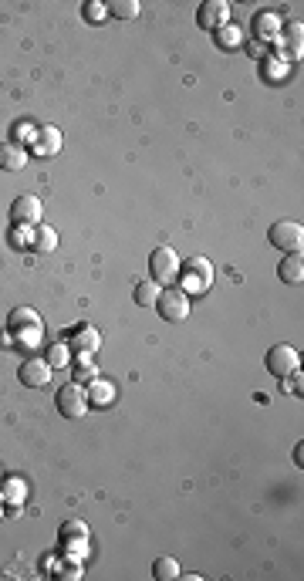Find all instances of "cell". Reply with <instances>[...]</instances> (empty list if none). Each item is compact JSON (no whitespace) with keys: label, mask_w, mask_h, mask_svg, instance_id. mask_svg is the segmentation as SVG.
<instances>
[{"label":"cell","mask_w":304,"mask_h":581,"mask_svg":"<svg viewBox=\"0 0 304 581\" xmlns=\"http://www.w3.org/2000/svg\"><path fill=\"white\" fill-rule=\"evenodd\" d=\"M149 274L152 281L163 288V284H173L176 277H180V257H176V250L173 247H156L149 254Z\"/></svg>","instance_id":"6da1fadb"},{"label":"cell","mask_w":304,"mask_h":581,"mask_svg":"<svg viewBox=\"0 0 304 581\" xmlns=\"http://www.w3.org/2000/svg\"><path fill=\"white\" fill-rule=\"evenodd\" d=\"M182 274V290L189 294H206L213 284V264L206 257H189L186 267H180Z\"/></svg>","instance_id":"7a4b0ae2"},{"label":"cell","mask_w":304,"mask_h":581,"mask_svg":"<svg viewBox=\"0 0 304 581\" xmlns=\"http://www.w3.org/2000/svg\"><path fill=\"white\" fill-rule=\"evenodd\" d=\"M156 307H159V315H163L166 322L180 324V322L189 318V294H186L182 288H166V290H159Z\"/></svg>","instance_id":"3957f363"},{"label":"cell","mask_w":304,"mask_h":581,"mask_svg":"<svg viewBox=\"0 0 304 581\" xmlns=\"http://www.w3.org/2000/svg\"><path fill=\"white\" fill-rule=\"evenodd\" d=\"M58 413L64 419H81V416L88 413V392L81 389V382H68L58 389Z\"/></svg>","instance_id":"277c9868"},{"label":"cell","mask_w":304,"mask_h":581,"mask_svg":"<svg viewBox=\"0 0 304 581\" xmlns=\"http://www.w3.org/2000/svg\"><path fill=\"white\" fill-rule=\"evenodd\" d=\"M267 237H271L274 247H281V250H288V254H298L304 244V227L298 220H277V223H271Z\"/></svg>","instance_id":"5b68a950"},{"label":"cell","mask_w":304,"mask_h":581,"mask_svg":"<svg viewBox=\"0 0 304 581\" xmlns=\"http://www.w3.org/2000/svg\"><path fill=\"white\" fill-rule=\"evenodd\" d=\"M264 362H267V372H271V375H277V379H288V375H294V372L301 368V355L294 352L291 345H274Z\"/></svg>","instance_id":"8992f818"},{"label":"cell","mask_w":304,"mask_h":581,"mask_svg":"<svg viewBox=\"0 0 304 581\" xmlns=\"http://www.w3.org/2000/svg\"><path fill=\"white\" fill-rule=\"evenodd\" d=\"M197 20L199 28H206V31H220V28H227L230 24V4L227 0H203L197 11Z\"/></svg>","instance_id":"52a82bcc"},{"label":"cell","mask_w":304,"mask_h":581,"mask_svg":"<svg viewBox=\"0 0 304 581\" xmlns=\"http://www.w3.org/2000/svg\"><path fill=\"white\" fill-rule=\"evenodd\" d=\"M301 41H304V24L301 20H291L288 28H284V37L274 41V45L281 47V51H277V61L288 64L291 58H301Z\"/></svg>","instance_id":"ba28073f"},{"label":"cell","mask_w":304,"mask_h":581,"mask_svg":"<svg viewBox=\"0 0 304 581\" xmlns=\"http://www.w3.org/2000/svg\"><path fill=\"white\" fill-rule=\"evenodd\" d=\"M41 199L37 196H30V193H24V196H17L14 203H11V216H14V223H24V227H34L37 220H41Z\"/></svg>","instance_id":"9c48e42d"},{"label":"cell","mask_w":304,"mask_h":581,"mask_svg":"<svg viewBox=\"0 0 304 581\" xmlns=\"http://www.w3.org/2000/svg\"><path fill=\"white\" fill-rule=\"evenodd\" d=\"M30 153L41 155V159H51V155L61 153V129L54 125H45V129H37V136L30 142Z\"/></svg>","instance_id":"30bf717a"},{"label":"cell","mask_w":304,"mask_h":581,"mask_svg":"<svg viewBox=\"0 0 304 581\" xmlns=\"http://www.w3.org/2000/svg\"><path fill=\"white\" fill-rule=\"evenodd\" d=\"M17 375H21V382L28 389H41V385L51 382V365H47V358H28Z\"/></svg>","instance_id":"8fae6325"},{"label":"cell","mask_w":304,"mask_h":581,"mask_svg":"<svg viewBox=\"0 0 304 581\" xmlns=\"http://www.w3.org/2000/svg\"><path fill=\"white\" fill-rule=\"evenodd\" d=\"M254 31H257V41H277L281 37V17L271 14V11H264V14L254 17Z\"/></svg>","instance_id":"7c38bea8"},{"label":"cell","mask_w":304,"mask_h":581,"mask_svg":"<svg viewBox=\"0 0 304 581\" xmlns=\"http://www.w3.org/2000/svg\"><path fill=\"white\" fill-rule=\"evenodd\" d=\"M85 392H88V406H98V409H105V406L115 402V385L105 382V379H91Z\"/></svg>","instance_id":"4fadbf2b"},{"label":"cell","mask_w":304,"mask_h":581,"mask_svg":"<svg viewBox=\"0 0 304 581\" xmlns=\"http://www.w3.org/2000/svg\"><path fill=\"white\" fill-rule=\"evenodd\" d=\"M277 274L284 284H301L304 281V260H301V250L298 254H288V257L277 264Z\"/></svg>","instance_id":"5bb4252c"},{"label":"cell","mask_w":304,"mask_h":581,"mask_svg":"<svg viewBox=\"0 0 304 581\" xmlns=\"http://www.w3.org/2000/svg\"><path fill=\"white\" fill-rule=\"evenodd\" d=\"M24 166H28V149H24V146H17V142L0 146V169L17 172V169H24Z\"/></svg>","instance_id":"9a60e30c"},{"label":"cell","mask_w":304,"mask_h":581,"mask_svg":"<svg viewBox=\"0 0 304 581\" xmlns=\"http://www.w3.org/2000/svg\"><path fill=\"white\" fill-rule=\"evenodd\" d=\"M71 345H75L78 352L95 355V352H98V345H102V338H98V331H95L91 324H78L75 335H71Z\"/></svg>","instance_id":"2e32d148"},{"label":"cell","mask_w":304,"mask_h":581,"mask_svg":"<svg viewBox=\"0 0 304 581\" xmlns=\"http://www.w3.org/2000/svg\"><path fill=\"white\" fill-rule=\"evenodd\" d=\"M152 578H156V581H176V578H180V561H176V558H169V554L156 558V561H152Z\"/></svg>","instance_id":"e0dca14e"},{"label":"cell","mask_w":304,"mask_h":581,"mask_svg":"<svg viewBox=\"0 0 304 581\" xmlns=\"http://www.w3.org/2000/svg\"><path fill=\"white\" fill-rule=\"evenodd\" d=\"M61 541L64 544H78V541H88V524L85 520H64L61 524Z\"/></svg>","instance_id":"ac0fdd59"},{"label":"cell","mask_w":304,"mask_h":581,"mask_svg":"<svg viewBox=\"0 0 304 581\" xmlns=\"http://www.w3.org/2000/svg\"><path fill=\"white\" fill-rule=\"evenodd\" d=\"M105 7H108V14H115L119 20H136L139 11H142L139 0H108Z\"/></svg>","instance_id":"d6986e66"},{"label":"cell","mask_w":304,"mask_h":581,"mask_svg":"<svg viewBox=\"0 0 304 581\" xmlns=\"http://www.w3.org/2000/svg\"><path fill=\"white\" fill-rule=\"evenodd\" d=\"M54 247H58V230L54 227H34V250L51 254Z\"/></svg>","instance_id":"ffe728a7"},{"label":"cell","mask_w":304,"mask_h":581,"mask_svg":"<svg viewBox=\"0 0 304 581\" xmlns=\"http://www.w3.org/2000/svg\"><path fill=\"white\" fill-rule=\"evenodd\" d=\"M213 34H216V45L223 47V51H237L243 45L240 28H233V24H227V28H220V31H213Z\"/></svg>","instance_id":"44dd1931"},{"label":"cell","mask_w":304,"mask_h":581,"mask_svg":"<svg viewBox=\"0 0 304 581\" xmlns=\"http://www.w3.org/2000/svg\"><path fill=\"white\" fill-rule=\"evenodd\" d=\"M159 284L156 281H142V284H136V305L139 307H152L156 301H159Z\"/></svg>","instance_id":"7402d4cb"},{"label":"cell","mask_w":304,"mask_h":581,"mask_svg":"<svg viewBox=\"0 0 304 581\" xmlns=\"http://www.w3.org/2000/svg\"><path fill=\"white\" fill-rule=\"evenodd\" d=\"M11 335H17V341H24V348H34L41 341V322H30L28 328H11Z\"/></svg>","instance_id":"603a6c76"},{"label":"cell","mask_w":304,"mask_h":581,"mask_svg":"<svg viewBox=\"0 0 304 581\" xmlns=\"http://www.w3.org/2000/svg\"><path fill=\"white\" fill-rule=\"evenodd\" d=\"M98 379V368L91 365V355L88 352H78V372H75V382H91Z\"/></svg>","instance_id":"cb8c5ba5"},{"label":"cell","mask_w":304,"mask_h":581,"mask_svg":"<svg viewBox=\"0 0 304 581\" xmlns=\"http://www.w3.org/2000/svg\"><path fill=\"white\" fill-rule=\"evenodd\" d=\"M34 136H37V125L30 122V119H21V122L14 125V139H11V142L24 146V142H34Z\"/></svg>","instance_id":"d4e9b609"},{"label":"cell","mask_w":304,"mask_h":581,"mask_svg":"<svg viewBox=\"0 0 304 581\" xmlns=\"http://www.w3.org/2000/svg\"><path fill=\"white\" fill-rule=\"evenodd\" d=\"M11 244L17 250H24V247H34V227H24V223H17L14 233H11Z\"/></svg>","instance_id":"484cf974"},{"label":"cell","mask_w":304,"mask_h":581,"mask_svg":"<svg viewBox=\"0 0 304 581\" xmlns=\"http://www.w3.org/2000/svg\"><path fill=\"white\" fill-rule=\"evenodd\" d=\"M64 362H68V348H64L61 341H54V345L47 348V365H51V368H61Z\"/></svg>","instance_id":"4316f807"},{"label":"cell","mask_w":304,"mask_h":581,"mask_svg":"<svg viewBox=\"0 0 304 581\" xmlns=\"http://www.w3.org/2000/svg\"><path fill=\"white\" fill-rule=\"evenodd\" d=\"M108 14V7L105 4H98V0H91V4H85V17H88L91 24H102Z\"/></svg>","instance_id":"83f0119b"},{"label":"cell","mask_w":304,"mask_h":581,"mask_svg":"<svg viewBox=\"0 0 304 581\" xmlns=\"http://www.w3.org/2000/svg\"><path fill=\"white\" fill-rule=\"evenodd\" d=\"M264 71H267V78H274V81H281V78L288 75V64H284V61H277V58H274V61H271V58H267V61H264Z\"/></svg>","instance_id":"f1b7e54d"},{"label":"cell","mask_w":304,"mask_h":581,"mask_svg":"<svg viewBox=\"0 0 304 581\" xmlns=\"http://www.w3.org/2000/svg\"><path fill=\"white\" fill-rule=\"evenodd\" d=\"M81 571H85V568H81V561H75V565H68V568L58 565V571H54V575H58V578H81Z\"/></svg>","instance_id":"f546056e"},{"label":"cell","mask_w":304,"mask_h":581,"mask_svg":"<svg viewBox=\"0 0 304 581\" xmlns=\"http://www.w3.org/2000/svg\"><path fill=\"white\" fill-rule=\"evenodd\" d=\"M58 565H61V558H58V554H45V558H41V571H45V575H51V571H58Z\"/></svg>","instance_id":"4dcf8cb0"},{"label":"cell","mask_w":304,"mask_h":581,"mask_svg":"<svg viewBox=\"0 0 304 581\" xmlns=\"http://www.w3.org/2000/svg\"><path fill=\"white\" fill-rule=\"evenodd\" d=\"M250 54H254V58H264V54H267V45H264V41H254V45H250Z\"/></svg>","instance_id":"1f68e13d"},{"label":"cell","mask_w":304,"mask_h":581,"mask_svg":"<svg viewBox=\"0 0 304 581\" xmlns=\"http://www.w3.org/2000/svg\"><path fill=\"white\" fill-rule=\"evenodd\" d=\"M7 497L17 500V497H21V483H7Z\"/></svg>","instance_id":"d6a6232c"},{"label":"cell","mask_w":304,"mask_h":581,"mask_svg":"<svg viewBox=\"0 0 304 581\" xmlns=\"http://www.w3.org/2000/svg\"><path fill=\"white\" fill-rule=\"evenodd\" d=\"M0 517H4V507H0Z\"/></svg>","instance_id":"836d02e7"}]
</instances>
